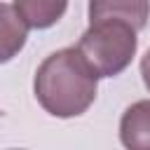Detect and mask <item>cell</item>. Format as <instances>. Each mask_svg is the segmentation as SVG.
<instances>
[{
	"instance_id": "1",
	"label": "cell",
	"mask_w": 150,
	"mask_h": 150,
	"mask_svg": "<svg viewBox=\"0 0 150 150\" xmlns=\"http://www.w3.org/2000/svg\"><path fill=\"white\" fill-rule=\"evenodd\" d=\"M98 77L77 47H66L49 54L33 82L38 103L54 117H77L89 110L96 98Z\"/></svg>"
},
{
	"instance_id": "2",
	"label": "cell",
	"mask_w": 150,
	"mask_h": 150,
	"mask_svg": "<svg viewBox=\"0 0 150 150\" xmlns=\"http://www.w3.org/2000/svg\"><path fill=\"white\" fill-rule=\"evenodd\" d=\"M136 28L124 21L105 19L94 21L82 33L77 42V52L91 66L96 77H115L129 68L131 59L136 56L138 38Z\"/></svg>"
},
{
	"instance_id": "3",
	"label": "cell",
	"mask_w": 150,
	"mask_h": 150,
	"mask_svg": "<svg viewBox=\"0 0 150 150\" xmlns=\"http://www.w3.org/2000/svg\"><path fill=\"white\" fill-rule=\"evenodd\" d=\"M105 19L124 21L143 30L150 19V0H89V23Z\"/></svg>"
},
{
	"instance_id": "4",
	"label": "cell",
	"mask_w": 150,
	"mask_h": 150,
	"mask_svg": "<svg viewBox=\"0 0 150 150\" xmlns=\"http://www.w3.org/2000/svg\"><path fill=\"white\" fill-rule=\"evenodd\" d=\"M120 138L129 150H150V101H136L124 110Z\"/></svg>"
},
{
	"instance_id": "5",
	"label": "cell",
	"mask_w": 150,
	"mask_h": 150,
	"mask_svg": "<svg viewBox=\"0 0 150 150\" xmlns=\"http://www.w3.org/2000/svg\"><path fill=\"white\" fill-rule=\"evenodd\" d=\"M28 26L14 5L0 2V63L12 61L26 45Z\"/></svg>"
},
{
	"instance_id": "6",
	"label": "cell",
	"mask_w": 150,
	"mask_h": 150,
	"mask_svg": "<svg viewBox=\"0 0 150 150\" xmlns=\"http://www.w3.org/2000/svg\"><path fill=\"white\" fill-rule=\"evenodd\" d=\"M68 0H14V9L21 14L28 28H52L66 14Z\"/></svg>"
},
{
	"instance_id": "7",
	"label": "cell",
	"mask_w": 150,
	"mask_h": 150,
	"mask_svg": "<svg viewBox=\"0 0 150 150\" xmlns=\"http://www.w3.org/2000/svg\"><path fill=\"white\" fill-rule=\"evenodd\" d=\"M141 75H143V82H145V87L150 91V49L145 52V56L141 61Z\"/></svg>"
},
{
	"instance_id": "8",
	"label": "cell",
	"mask_w": 150,
	"mask_h": 150,
	"mask_svg": "<svg viewBox=\"0 0 150 150\" xmlns=\"http://www.w3.org/2000/svg\"><path fill=\"white\" fill-rule=\"evenodd\" d=\"M0 115H2V110H0Z\"/></svg>"
}]
</instances>
